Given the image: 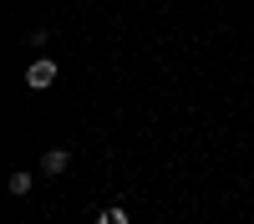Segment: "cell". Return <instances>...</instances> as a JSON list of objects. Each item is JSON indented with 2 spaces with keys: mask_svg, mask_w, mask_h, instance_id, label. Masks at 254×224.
Listing matches in <instances>:
<instances>
[{
  "mask_svg": "<svg viewBox=\"0 0 254 224\" xmlns=\"http://www.w3.org/2000/svg\"><path fill=\"white\" fill-rule=\"evenodd\" d=\"M51 81H56V61H51V56H36L31 67H26V87H31V92H46Z\"/></svg>",
  "mask_w": 254,
  "mask_h": 224,
  "instance_id": "6da1fadb",
  "label": "cell"
},
{
  "mask_svg": "<svg viewBox=\"0 0 254 224\" xmlns=\"http://www.w3.org/2000/svg\"><path fill=\"white\" fill-rule=\"evenodd\" d=\"M66 163H71V153H61V148H51L46 158H41V173H66Z\"/></svg>",
  "mask_w": 254,
  "mask_h": 224,
  "instance_id": "7a4b0ae2",
  "label": "cell"
},
{
  "mask_svg": "<svg viewBox=\"0 0 254 224\" xmlns=\"http://www.w3.org/2000/svg\"><path fill=\"white\" fill-rule=\"evenodd\" d=\"M97 224H132V219H127L122 209H102V214H97Z\"/></svg>",
  "mask_w": 254,
  "mask_h": 224,
  "instance_id": "3957f363",
  "label": "cell"
},
{
  "mask_svg": "<svg viewBox=\"0 0 254 224\" xmlns=\"http://www.w3.org/2000/svg\"><path fill=\"white\" fill-rule=\"evenodd\" d=\"M10 194H31V173H10Z\"/></svg>",
  "mask_w": 254,
  "mask_h": 224,
  "instance_id": "277c9868",
  "label": "cell"
}]
</instances>
